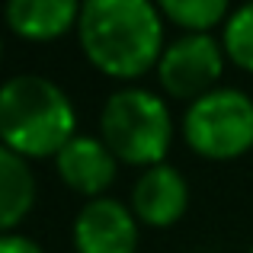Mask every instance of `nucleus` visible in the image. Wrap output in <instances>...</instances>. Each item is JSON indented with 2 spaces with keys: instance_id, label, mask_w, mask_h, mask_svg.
<instances>
[{
  "instance_id": "obj_1",
  "label": "nucleus",
  "mask_w": 253,
  "mask_h": 253,
  "mask_svg": "<svg viewBox=\"0 0 253 253\" xmlns=\"http://www.w3.org/2000/svg\"><path fill=\"white\" fill-rule=\"evenodd\" d=\"M77 36L86 58L109 77H138L164 55L161 10L151 0H86Z\"/></svg>"
},
{
  "instance_id": "obj_2",
  "label": "nucleus",
  "mask_w": 253,
  "mask_h": 253,
  "mask_svg": "<svg viewBox=\"0 0 253 253\" xmlns=\"http://www.w3.org/2000/svg\"><path fill=\"white\" fill-rule=\"evenodd\" d=\"M77 135V112L68 93L42 74H16L0 84V141L16 154H58Z\"/></svg>"
},
{
  "instance_id": "obj_3",
  "label": "nucleus",
  "mask_w": 253,
  "mask_h": 253,
  "mask_svg": "<svg viewBox=\"0 0 253 253\" xmlns=\"http://www.w3.org/2000/svg\"><path fill=\"white\" fill-rule=\"evenodd\" d=\"M99 135L106 148L125 164L154 167L164 164L173 141L170 109L148 86H122L109 93L99 112Z\"/></svg>"
},
{
  "instance_id": "obj_4",
  "label": "nucleus",
  "mask_w": 253,
  "mask_h": 253,
  "mask_svg": "<svg viewBox=\"0 0 253 253\" xmlns=\"http://www.w3.org/2000/svg\"><path fill=\"white\" fill-rule=\"evenodd\" d=\"M183 135L202 157H241L253 144V99L237 86H215L189 103L183 116Z\"/></svg>"
},
{
  "instance_id": "obj_5",
  "label": "nucleus",
  "mask_w": 253,
  "mask_h": 253,
  "mask_svg": "<svg viewBox=\"0 0 253 253\" xmlns=\"http://www.w3.org/2000/svg\"><path fill=\"white\" fill-rule=\"evenodd\" d=\"M224 71V51L209 32H186L173 39L157 61V77L164 90L179 99H199L215 90Z\"/></svg>"
},
{
  "instance_id": "obj_6",
  "label": "nucleus",
  "mask_w": 253,
  "mask_h": 253,
  "mask_svg": "<svg viewBox=\"0 0 253 253\" xmlns=\"http://www.w3.org/2000/svg\"><path fill=\"white\" fill-rule=\"evenodd\" d=\"M74 250L77 253H135L138 221L125 202L96 196L74 218Z\"/></svg>"
},
{
  "instance_id": "obj_7",
  "label": "nucleus",
  "mask_w": 253,
  "mask_h": 253,
  "mask_svg": "<svg viewBox=\"0 0 253 253\" xmlns=\"http://www.w3.org/2000/svg\"><path fill=\"white\" fill-rule=\"evenodd\" d=\"M116 161L119 157L106 148L103 138H93L77 131L68 144L55 154L58 176L71 186V189L84 192V196H103V189L116 179Z\"/></svg>"
},
{
  "instance_id": "obj_8",
  "label": "nucleus",
  "mask_w": 253,
  "mask_h": 253,
  "mask_svg": "<svg viewBox=\"0 0 253 253\" xmlns=\"http://www.w3.org/2000/svg\"><path fill=\"white\" fill-rule=\"evenodd\" d=\"M189 205V186H186L183 173L170 164H154L135 179L131 189V211L135 218L164 228L173 224Z\"/></svg>"
},
{
  "instance_id": "obj_9",
  "label": "nucleus",
  "mask_w": 253,
  "mask_h": 253,
  "mask_svg": "<svg viewBox=\"0 0 253 253\" xmlns=\"http://www.w3.org/2000/svg\"><path fill=\"white\" fill-rule=\"evenodd\" d=\"M81 6L77 0H10L3 16L10 29L26 39H55L77 26Z\"/></svg>"
},
{
  "instance_id": "obj_10",
  "label": "nucleus",
  "mask_w": 253,
  "mask_h": 253,
  "mask_svg": "<svg viewBox=\"0 0 253 253\" xmlns=\"http://www.w3.org/2000/svg\"><path fill=\"white\" fill-rule=\"evenodd\" d=\"M36 202V176L29 161L0 141V234H10Z\"/></svg>"
},
{
  "instance_id": "obj_11",
  "label": "nucleus",
  "mask_w": 253,
  "mask_h": 253,
  "mask_svg": "<svg viewBox=\"0 0 253 253\" xmlns=\"http://www.w3.org/2000/svg\"><path fill=\"white\" fill-rule=\"evenodd\" d=\"M157 10L189 32H209L211 26L228 23L231 6L224 0H161Z\"/></svg>"
},
{
  "instance_id": "obj_12",
  "label": "nucleus",
  "mask_w": 253,
  "mask_h": 253,
  "mask_svg": "<svg viewBox=\"0 0 253 253\" xmlns=\"http://www.w3.org/2000/svg\"><path fill=\"white\" fill-rule=\"evenodd\" d=\"M224 51L234 64L253 71V0L250 3H241L224 23Z\"/></svg>"
},
{
  "instance_id": "obj_13",
  "label": "nucleus",
  "mask_w": 253,
  "mask_h": 253,
  "mask_svg": "<svg viewBox=\"0 0 253 253\" xmlns=\"http://www.w3.org/2000/svg\"><path fill=\"white\" fill-rule=\"evenodd\" d=\"M0 253H45L32 237L26 234H0Z\"/></svg>"
},
{
  "instance_id": "obj_14",
  "label": "nucleus",
  "mask_w": 253,
  "mask_h": 253,
  "mask_svg": "<svg viewBox=\"0 0 253 253\" xmlns=\"http://www.w3.org/2000/svg\"><path fill=\"white\" fill-rule=\"evenodd\" d=\"M247 253H253V247H250V250H247Z\"/></svg>"
}]
</instances>
